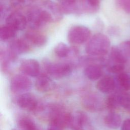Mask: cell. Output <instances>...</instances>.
Wrapping results in <instances>:
<instances>
[{
    "label": "cell",
    "mask_w": 130,
    "mask_h": 130,
    "mask_svg": "<svg viewBox=\"0 0 130 130\" xmlns=\"http://www.w3.org/2000/svg\"><path fill=\"white\" fill-rule=\"evenodd\" d=\"M104 122L109 128L114 129H117L121 124V118L118 114L111 112L105 117Z\"/></svg>",
    "instance_id": "cell-16"
},
{
    "label": "cell",
    "mask_w": 130,
    "mask_h": 130,
    "mask_svg": "<svg viewBox=\"0 0 130 130\" xmlns=\"http://www.w3.org/2000/svg\"><path fill=\"white\" fill-rule=\"evenodd\" d=\"M100 4V0H83L82 7L85 11L93 13L99 9Z\"/></svg>",
    "instance_id": "cell-21"
},
{
    "label": "cell",
    "mask_w": 130,
    "mask_h": 130,
    "mask_svg": "<svg viewBox=\"0 0 130 130\" xmlns=\"http://www.w3.org/2000/svg\"><path fill=\"white\" fill-rule=\"evenodd\" d=\"M30 49V44L25 39H17L11 43L9 50L17 56L28 52Z\"/></svg>",
    "instance_id": "cell-12"
},
{
    "label": "cell",
    "mask_w": 130,
    "mask_h": 130,
    "mask_svg": "<svg viewBox=\"0 0 130 130\" xmlns=\"http://www.w3.org/2000/svg\"><path fill=\"white\" fill-rule=\"evenodd\" d=\"M82 104L86 109L92 111L99 110L102 107L101 100L94 94L85 96L83 98Z\"/></svg>",
    "instance_id": "cell-14"
},
{
    "label": "cell",
    "mask_w": 130,
    "mask_h": 130,
    "mask_svg": "<svg viewBox=\"0 0 130 130\" xmlns=\"http://www.w3.org/2000/svg\"><path fill=\"white\" fill-rule=\"evenodd\" d=\"M45 69L50 76L55 79H60L68 76L72 72V67L67 62H45Z\"/></svg>",
    "instance_id": "cell-3"
},
{
    "label": "cell",
    "mask_w": 130,
    "mask_h": 130,
    "mask_svg": "<svg viewBox=\"0 0 130 130\" xmlns=\"http://www.w3.org/2000/svg\"><path fill=\"white\" fill-rule=\"evenodd\" d=\"M85 76L90 80H96L100 78L103 73L101 65L96 63L90 64L84 70Z\"/></svg>",
    "instance_id": "cell-15"
},
{
    "label": "cell",
    "mask_w": 130,
    "mask_h": 130,
    "mask_svg": "<svg viewBox=\"0 0 130 130\" xmlns=\"http://www.w3.org/2000/svg\"><path fill=\"white\" fill-rule=\"evenodd\" d=\"M35 0H11L12 6L16 8H22L31 4Z\"/></svg>",
    "instance_id": "cell-27"
},
{
    "label": "cell",
    "mask_w": 130,
    "mask_h": 130,
    "mask_svg": "<svg viewBox=\"0 0 130 130\" xmlns=\"http://www.w3.org/2000/svg\"><path fill=\"white\" fill-rule=\"evenodd\" d=\"M90 34V30L88 27L83 25H75L69 29L68 39L72 44H81L88 40Z\"/></svg>",
    "instance_id": "cell-4"
},
{
    "label": "cell",
    "mask_w": 130,
    "mask_h": 130,
    "mask_svg": "<svg viewBox=\"0 0 130 130\" xmlns=\"http://www.w3.org/2000/svg\"><path fill=\"white\" fill-rule=\"evenodd\" d=\"M125 66L123 64H114L108 65V71L114 74H119L123 72Z\"/></svg>",
    "instance_id": "cell-26"
},
{
    "label": "cell",
    "mask_w": 130,
    "mask_h": 130,
    "mask_svg": "<svg viewBox=\"0 0 130 130\" xmlns=\"http://www.w3.org/2000/svg\"><path fill=\"white\" fill-rule=\"evenodd\" d=\"M54 86V83L51 78L45 74L39 75L35 82V87L37 90L41 92H45L51 90Z\"/></svg>",
    "instance_id": "cell-10"
},
{
    "label": "cell",
    "mask_w": 130,
    "mask_h": 130,
    "mask_svg": "<svg viewBox=\"0 0 130 130\" xmlns=\"http://www.w3.org/2000/svg\"><path fill=\"white\" fill-rule=\"evenodd\" d=\"M18 125L20 130H39L35 122L27 117L20 119L18 122Z\"/></svg>",
    "instance_id": "cell-18"
},
{
    "label": "cell",
    "mask_w": 130,
    "mask_h": 130,
    "mask_svg": "<svg viewBox=\"0 0 130 130\" xmlns=\"http://www.w3.org/2000/svg\"><path fill=\"white\" fill-rule=\"evenodd\" d=\"M105 104L110 110H115L119 106L118 94H112L109 95L106 100Z\"/></svg>",
    "instance_id": "cell-23"
},
{
    "label": "cell",
    "mask_w": 130,
    "mask_h": 130,
    "mask_svg": "<svg viewBox=\"0 0 130 130\" xmlns=\"http://www.w3.org/2000/svg\"><path fill=\"white\" fill-rule=\"evenodd\" d=\"M16 31L8 25L2 26L0 28V38L2 41H7L13 38Z\"/></svg>",
    "instance_id": "cell-17"
},
{
    "label": "cell",
    "mask_w": 130,
    "mask_h": 130,
    "mask_svg": "<svg viewBox=\"0 0 130 130\" xmlns=\"http://www.w3.org/2000/svg\"><path fill=\"white\" fill-rule=\"evenodd\" d=\"M110 47L109 38L101 33L94 35L87 44L86 52L89 55L94 57H101L106 55Z\"/></svg>",
    "instance_id": "cell-1"
},
{
    "label": "cell",
    "mask_w": 130,
    "mask_h": 130,
    "mask_svg": "<svg viewBox=\"0 0 130 130\" xmlns=\"http://www.w3.org/2000/svg\"><path fill=\"white\" fill-rule=\"evenodd\" d=\"M60 3L63 13H71L76 11V0H57Z\"/></svg>",
    "instance_id": "cell-22"
},
{
    "label": "cell",
    "mask_w": 130,
    "mask_h": 130,
    "mask_svg": "<svg viewBox=\"0 0 130 130\" xmlns=\"http://www.w3.org/2000/svg\"><path fill=\"white\" fill-rule=\"evenodd\" d=\"M116 86L114 78L110 76H105L100 79L96 84V88L101 92L110 93L113 91Z\"/></svg>",
    "instance_id": "cell-13"
},
{
    "label": "cell",
    "mask_w": 130,
    "mask_h": 130,
    "mask_svg": "<svg viewBox=\"0 0 130 130\" xmlns=\"http://www.w3.org/2000/svg\"><path fill=\"white\" fill-rule=\"evenodd\" d=\"M116 2L122 10L130 14V0H116Z\"/></svg>",
    "instance_id": "cell-28"
},
{
    "label": "cell",
    "mask_w": 130,
    "mask_h": 130,
    "mask_svg": "<svg viewBox=\"0 0 130 130\" xmlns=\"http://www.w3.org/2000/svg\"><path fill=\"white\" fill-rule=\"evenodd\" d=\"M17 104L21 108L32 111L38 109L39 103L36 96L30 93H24L20 94L17 99Z\"/></svg>",
    "instance_id": "cell-6"
},
{
    "label": "cell",
    "mask_w": 130,
    "mask_h": 130,
    "mask_svg": "<svg viewBox=\"0 0 130 130\" xmlns=\"http://www.w3.org/2000/svg\"><path fill=\"white\" fill-rule=\"evenodd\" d=\"M25 39L30 44L36 46L41 47L45 44L47 42L46 37L41 32L30 30L25 34Z\"/></svg>",
    "instance_id": "cell-11"
},
{
    "label": "cell",
    "mask_w": 130,
    "mask_h": 130,
    "mask_svg": "<svg viewBox=\"0 0 130 130\" xmlns=\"http://www.w3.org/2000/svg\"><path fill=\"white\" fill-rule=\"evenodd\" d=\"M11 130H17V129H11Z\"/></svg>",
    "instance_id": "cell-30"
},
{
    "label": "cell",
    "mask_w": 130,
    "mask_h": 130,
    "mask_svg": "<svg viewBox=\"0 0 130 130\" xmlns=\"http://www.w3.org/2000/svg\"><path fill=\"white\" fill-rule=\"evenodd\" d=\"M86 115L82 111H77L74 114L71 113L68 127L73 130H83L84 125L87 122Z\"/></svg>",
    "instance_id": "cell-9"
},
{
    "label": "cell",
    "mask_w": 130,
    "mask_h": 130,
    "mask_svg": "<svg viewBox=\"0 0 130 130\" xmlns=\"http://www.w3.org/2000/svg\"><path fill=\"white\" fill-rule=\"evenodd\" d=\"M31 80L25 75H16L10 82V89L15 93H25L31 88Z\"/></svg>",
    "instance_id": "cell-5"
},
{
    "label": "cell",
    "mask_w": 130,
    "mask_h": 130,
    "mask_svg": "<svg viewBox=\"0 0 130 130\" xmlns=\"http://www.w3.org/2000/svg\"><path fill=\"white\" fill-rule=\"evenodd\" d=\"M119 85L125 91L130 89V76L124 72L118 74L117 78Z\"/></svg>",
    "instance_id": "cell-19"
},
{
    "label": "cell",
    "mask_w": 130,
    "mask_h": 130,
    "mask_svg": "<svg viewBox=\"0 0 130 130\" xmlns=\"http://www.w3.org/2000/svg\"><path fill=\"white\" fill-rule=\"evenodd\" d=\"M6 24L16 31L24 29L27 25V18L21 13L15 12L10 14L6 19Z\"/></svg>",
    "instance_id": "cell-7"
},
{
    "label": "cell",
    "mask_w": 130,
    "mask_h": 130,
    "mask_svg": "<svg viewBox=\"0 0 130 130\" xmlns=\"http://www.w3.org/2000/svg\"><path fill=\"white\" fill-rule=\"evenodd\" d=\"M20 70L26 76L36 77L40 75V64L35 59L23 60L20 63Z\"/></svg>",
    "instance_id": "cell-8"
},
{
    "label": "cell",
    "mask_w": 130,
    "mask_h": 130,
    "mask_svg": "<svg viewBox=\"0 0 130 130\" xmlns=\"http://www.w3.org/2000/svg\"><path fill=\"white\" fill-rule=\"evenodd\" d=\"M118 47L127 59L130 57V40L121 43Z\"/></svg>",
    "instance_id": "cell-25"
},
{
    "label": "cell",
    "mask_w": 130,
    "mask_h": 130,
    "mask_svg": "<svg viewBox=\"0 0 130 130\" xmlns=\"http://www.w3.org/2000/svg\"><path fill=\"white\" fill-rule=\"evenodd\" d=\"M120 106L128 109L130 108V93L124 92L118 94Z\"/></svg>",
    "instance_id": "cell-24"
},
{
    "label": "cell",
    "mask_w": 130,
    "mask_h": 130,
    "mask_svg": "<svg viewBox=\"0 0 130 130\" xmlns=\"http://www.w3.org/2000/svg\"><path fill=\"white\" fill-rule=\"evenodd\" d=\"M71 52L70 47L66 44L60 42L54 48L55 54L60 58H65L68 56Z\"/></svg>",
    "instance_id": "cell-20"
},
{
    "label": "cell",
    "mask_w": 130,
    "mask_h": 130,
    "mask_svg": "<svg viewBox=\"0 0 130 130\" xmlns=\"http://www.w3.org/2000/svg\"><path fill=\"white\" fill-rule=\"evenodd\" d=\"M120 130H130V119H127L123 121Z\"/></svg>",
    "instance_id": "cell-29"
},
{
    "label": "cell",
    "mask_w": 130,
    "mask_h": 130,
    "mask_svg": "<svg viewBox=\"0 0 130 130\" xmlns=\"http://www.w3.org/2000/svg\"><path fill=\"white\" fill-rule=\"evenodd\" d=\"M26 18L31 28L34 29L54 21L52 15L43 5L41 7H34L30 9Z\"/></svg>",
    "instance_id": "cell-2"
}]
</instances>
